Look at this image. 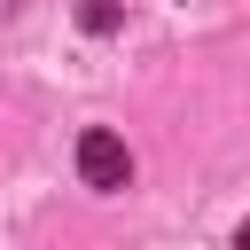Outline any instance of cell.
Instances as JSON below:
<instances>
[{
	"label": "cell",
	"mask_w": 250,
	"mask_h": 250,
	"mask_svg": "<svg viewBox=\"0 0 250 250\" xmlns=\"http://www.w3.org/2000/svg\"><path fill=\"white\" fill-rule=\"evenodd\" d=\"M8 8H16V0H0V16H8Z\"/></svg>",
	"instance_id": "cell-3"
},
{
	"label": "cell",
	"mask_w": 250,
	"mask_h": 250,
	"mask_svg": "<svg viewBox=\"0 0 250 250\" xmlns=\"http://www.w3.org/2000/svg\"><path fill=\"white\" fill-rule=\"evenodd\" d=\"M234 250H250V219H242V234H234Z\"/></svg>",
	"instance_id": "cell-2"
},
{
	"label": "cell",
	"mask_w": 250,
	"mask_h": 250,
	"mask_svg": "<svg viewBox=\"0 0 250 250\" xmlns=\"http://www.w3.org/2000/svg\"><path fill=\"white\" fill-rule=\"evenodd\" d=\"M78 172H86V188H125L133 180V156H125V141L117 133H78Z\"/></svg>",
	"instance_id": "cell-1"
}]
</instances>
